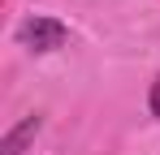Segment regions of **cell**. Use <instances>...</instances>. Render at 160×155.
<instances>
[{
  "instance_id": "obj_1",
  "label": "cell",
  "mask_w": 160,
  "mask_h": 155,
  "mask_svg": "<svg viewBox=\"0 0 160 155\" xmlns=\"http://www.w3.org/2000/svg\"><path fill=\"white\" fill-rule=\"evenodd\" d=\"M18 39L30 52H56V48L69 43V30H65V22H56V17H26V22L18 26Z\"/></svg>"
},
{
  "instance_id": "obj_2",
  "label": "cell",
  "mask_w": 160,
  "mask_h": 155,
  "mask_svg": "<svg viewBox=\"0 0 160 155\" xmlns=\"http://www.w3.org/2000/svg\"><path fill=\"white\" fill-rule=\"evenodd\" d=\"M39 125H43V116H35V112H30L22 125H13L9 134H4V142H0V155H26V147L35 142Z\"/></svg>"
},
{
  "instance_id": "obj_3",
  "label": "cell",
  "mask_w": 160,
  "mask_h": 155,
  "mask_svg": "<svg viewBox=\"0 0 160 155\" xmlns=\"http://www.w3.org/2000/svg\"><path fill=\"white\" fill-rule=\"evenodd\" d=\"M147 108H152V116L160 121V78L152 82V95H147Z\"/></svg>"
}]
</instances>
